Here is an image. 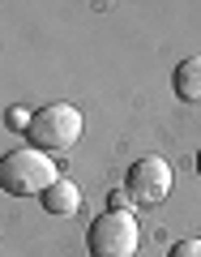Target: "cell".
<instances>
[{"label": "cell", "instance_id": "277c9868", "mask_svg": "<svg viewBox=\"0 0 201 257\" xmlns=\"http://www.w3.org/2000/svg\"><path fill=\"white\" fill-rule=\"evenodd\" d=\"M124 189L133 193V202L154 206V202H163L167 193H171V167H167L158 155H146V159H137V163L128 167Z\"/></svg>", "mask_w": 201, "mask_h": 257}, {"label": "cell", "instance_id": "6da1fadb", "mask_svg": "<svg viewBox=\"0 0 201 257\" xmlns=\"http://www.w3.org/2000/svg\"><path fill=\"white\" fill-rule=\"evenodd\" d=\"M56 180H60V167L52 163L47 150L22 146V150L0 159V189L9 197H43Z\"/></svg>", "mask_w": 201, "mask_h": 257}, {"label": "cell", "instance_id": "8992f818", "mask_svg": "<svg viewBox=\"0 0 201 257\" xmlns=\"http://www.w3.org/2000/svg\"><path fill=\"white\" fill-rule=\"evenodd\" d=\"M171 86H175V94L184 103H201V56H188V60L175 64Z\"/></svg>", "mask_w": 201, "mask_h": 257}, {"label": "cell", "instance_id": "30bf717a", "mask_svg": "<svg viewBox=\"0 0 201 257\" xmlns=\"http://www.w3.org/2000/svg\"><path fill=\"white\" fill-rule=\"evenodd\" d=\"M197 176H201V150H197Z\"/></svg>", "mask_w": 201, "mask_h": 257}, {"label": "cell", "instance_id": "ba28073f", "mask_svg": "<svg viewBox=\"0 0 201 257\" xmlns=\"http://www.w3.org/2000/svg\"><path fill=\"white\" fill-rule=\"evenodd\" d=\"M171 257H201V240H180L171 248Z\"/></svg>", "mask_w": 201, "mask_h": 257}, {"label": "cell", "instance_id": "52a82bcc", "mask_svg": "<svg viewBox=\"0 0 201 257\" xmlns=\"http://www.w3.org/2000/svg\"><path fill=\"white\" fill-rule=\"evenodd\" d=\"M30 124H35V111H30V107H9V128L30 133Z\"/></svg>", "mask_w": 201, "mask_h": 257}, {"label": "cell", "instance_id": "3957f363", "mask_svg": "<svg viewBox=\"0 0 201 257\" xmlns=\"http://www.w3.org/2000/svg\"><path fill=\"white\" fill-rule=\"evenodd\" d=\"M137 240H141V231H137V214L133 210H107L86 231L90 257H133Z\"/></svg>", "mask_w": 201, "mask_h": 257}, {"label": "cell", "instance_id": "7a4b0ae2", "mask_svg": "<svg viewBox=\"0 0 201 257\" xmlns=\"http://www.w3.org/2000/svg\"><path fill=\"white\" fill-rule=\"evenodd\" d=\"M30 146L35 150H69L77 146V138H82V111L73 107V103H47V107L35 111V124H30Z\"/></svg>", "mask_w": 201, "mask_h": 257}, {"label": "cell", "instance_id": "5b68a950", "mask_svg": "<svg viewBox=\"0 0 201 257\" xmlns=\"http://www.w3.org/2000/svg\"><path fill=\"white\" fill-rule=\"evenodd\" d=\"M43 206H47V214H60V219H69V214H77L82 210V189H77L73 180H56L52 189L43 193Z\"/></svg>", "mask_w": 201, "mask_h": 257}, {"label": "cell", "instance_id": "9c48e42d", "mask_svg": "<svg viewBox=\"0 0 201 257\" xmlns=\"http://www.w3.org/2000/svg\"><path fill=\"white\" fill-rule=\"evenodd\" d=\"M128 197H133L128 189H111V206H107V210H133V206H128Z\"/></svg>", "mask_w": 201, "mask_h": 257}]
</instances>
